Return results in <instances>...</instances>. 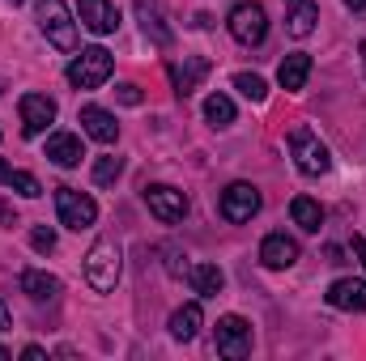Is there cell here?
Returning <instances> with one entry per match:
<instances>
[{
    "instance_id": "1",
    "label": "cell",
    "mask_w": 366,
    "mask_h": 361,
    "mask_svg": "<svg viewBox=\"0 0 366 361\" xmlns=\"http://www.w3.org/2000/svg\"><path fill=\"white\" fill-rule=\"evenodd\" d=\"M34 9H39V26H43L47 43L60 51H77V21H73L69 4L64 0H34Z\"/></svg>"
},
{
    "instance_id": "2",
    "label": "cell",
    "mask_w": 366,
    "mask_h": 361,
    "mask_svg": "<svg viewBox=\"0 0 366 361\" xmlns=\"http://www.w3.org/2000/svg\"><path fill=\"white\" fill-rule=\"evenodd\" d=\"M290 153H294V166L302 175H311V179H320V175L332 171V153H328V145L311 128H294L290 132Z\"/></svg>"
},
{
    "instance_id": "3",
    "label": "cell",
    "mask_w": 366,
    "mask_h": 361,
    "mask_svg": "<svg viewBox=\"0 0 366 361\" xmlns=\"http://www.w3.org/2000/svg\"><path fill=\"white\" fill-rule=\"evenodd\" d=\"M111 73H115V56L107 47H81V56H73V64H69V86L98 90Z\"/></svg>"
},
{
    "instance_id": "4",
    "label": "cell",
    "mask_w": 366,
    "mask_h": 361,
    "mask_svg": "<svg viewBox=\"0 0 366 361\" xmlns=\"http://www.w3.org/2000/svg\"><path fill=\"white\" fill-rule=\"evenodd\" d=\"M86 280L98 293H111L119 285V247L111 238H98L90 247V255H86Z\"/></svg>"
},
{
    "instance_id": "5",
    "label": "cell",
    "mask_w": 366,
    "mask_h": 361,
    "mask_svg": "<svg viewBox=\"0 0 366 361\" xmlns=\"http://www.w3.org/2000/svg\"><path fill=\"white\" fill-rule=\"evenodd\" d=\"M56 213H60V225L64 230H90L94 221H98V204H94V195L86 191H77V187H56Z\"/></svg>"
},
{
    "instance_id": "6",
    "label": "cell",
    "mask_w": 366,
    "mask_h": 361,
    "mask_svg": "<svg viewBox=\"0 0 366 361\" xmlns=\"http://www.w3.org/2000/svg\"><path fill=\"white\" fill-rule=\"evenodd\" d=\"M226 26H230V34H234L243 47H260V43H264V34H269V17H264V9H260L256 0L234 4Z\"/></svg>"
},
{
    "instance_id": "7",
    "label": "cell",
    "mask_w": 366,
    "mask_h": 361,
    "mask_svg": "<svg viewBox=\"0 0 366 361\" xmlns=\"http://www.w3.org/2000/svg\"><path fill=\"white\" fill-rule=\"evenodd\" d=\"M217 208H222V217H226L230 225H243V221H252V217L260 213V187H252V183H230V187L222 191Z\"/></svg>"
},
{
    "instance_id": "8",
    "label": "cell",
    "mask_w": 366,
    "mask_h": 361,
    "mask_svg": "<svg viewBox=\"0 0 366 361\" xmlns=\"http://www.w3.org/2000/svg\"><path fill=\"white\" fill-rule=\"evenodd\" d=\"M145 204H149V213H154L162 225H175V221L187 217V195H183L179 187H167V183L145 187Z\"/></svg>"
},
{
    "instance_id": "9",
    "label": "cell",
    "mask_w": 366,
    "mask_h": 361,
    "mask_svg": "<svg viewBox=\"0 0 366 361\" xmlns=\"http://www.w3.org/2000/svg\"><path fill=\"white\" fill-rule=\"evenodd\" d=\"M217 353L222 357H247L252 353V323L243 315L217 319Z\"/></svg>"
},
{
    "instance_id": "10",
    "label": "cell",
    "mask_w": 366,
    "mask_h": 361,
    "mask_svg": "<svg viewBox=\"0 0 366 361\" xmlns=\"http://www.w3.org/2000/svg\"><path fill=\"white\" fill-rule=\"evenodd\" d=\"M17 111H21V132L26 136H43L47 123H56V102L47 93H21Z\"/></svg>"
},
{
    "instance_id": "11",
    "label": "cell",
    "mask_w": 366,
    "mask_h": 361,
    "mask_svg": "<svg viewBox=\"0 0 366 361\" xmlns=\"http://www.w3.org/2000/svg\"><path fill=\"white\" fill-rule=\"evenodd\" d=\"M132 9H137V21H141V30H145V39H149L154 47H171V39H175V30L167 26V17H162V9H158V0H132Z\"/></svg>"
},
{
    "instance_id": "12",
    "label": "cell",
    "mask_w": 366,
    "mask_h": 361,
    "mask_svg": "<svg viewBox=\"0 0 366 361\" xmlns=\"http://www.w3.org/2000/svg\"><path fill=\"white\" fill-rule=\"evenodd\" d=\"M77 13H81V26L94 30V34H115L119 30V9L111 0H81Z\"/></svg>"
},
{
    "instance_id": "13",
    "label": "cell",
    "mask_w": 366,
    "mask_h": 361,
    "mask_svg": "<svg viewBox=\"0 0 366 361\" xmlns=\"http://www.w3.org/2000/svg\"><path fill=\"white\" fill-rule=\"evenodd\" d=\"M324 298H328V306H332V310H350V315H354V310H366V276H362V280H354V276L332 280Z\"/></svg>"
},
{
    "instance_id": "14",
    "label": "cell",
    "mask_w": 366,
    "mask_h": 361,
    "mask_svg": "<svg viewBox=\"0 0 366 361\" xmlns=\"http://www.w3.org/2000/svg\"><path fill=\"white\" fill-rule=\"evenodd\" d=\"M260 264L273 268V272L294 268V264H298V243H294L290 234H269V238L260 243Z\"/></svg>"
},
{
    "instance_id": "15",
    "label": "cell",
    "mask_w": 366,
    "mask_h": 361,
    "mask_svg": "<svg viewBox=\"0 0 366 361\" xmlns=\"http://www.w3.org/2000/svg\"><path fill=\"white\" fill-rule=\"evenodd\" d=\"M81 132L94 136L98 145H115V136H119V123H115V115L111 111H102V106H81Z\"/></svg>"
},
{
    "instance_id": "16",
    "label": "cell",
    "mask_w": 366,
    "mask_h": 361,
    "mask_svg": "<svg viewBox=\"0 0 366 361\" xmlns=\"http://www.w3.org/2000/svg\"><path fill=\"white\" fill-rule=\"evenodd\" d=\"M47 158L56 162V166H81V158H86V149H81V136L77 132H51L47 136Z\"/></svg>"
},
{
    "instance_id": "17",
    "label": "cell",
    "mask_w": 366,
    "mask_h": 361,
    "mask_svg": "<svg viewBox=\"0 0 366 361\" xmlns=\"http://www.w3.org/2000/svg\"><path fill=\"white\" fill-rule=\"evenodd\" d=\"M320 21V4L315 0H285V30L294 39H307Z\"/></svg>"
},
{
    "instance_id": "18",
    "label": "cell",
    "mask_w": 366,
    "mask_h": 361,
    "mask_svg": "<svg viewBox=\"0 0 366 361\" xmlns=\"http://www.w3.org/2000/svg\"><path fill=\"white\" fill-rule=\"evenodd\" d=\"M307 77H311V56L307 51H290L285 60H281V68H277V81H281V90L298 93L307 86Z\"/></svg>"
},
{
    "instance_id": "19",
    "label": "cell",
    "mask_w": 366,
    "mask_h": 361,
    "mask_svg": "<svg viewBox=\"0 0 366 361\" xmlns=\"http://www.w3.org/2000/svg\"><path fill=\"white\" fill-rule=\"evenodd\" d=\"M187 280H192V289L200 298H217L226 289V272L217 268V264H192L187 268Z\"/></svg>"
},
{
    "instance_id": "20",
    "label": "cell",
    "mask_w": 366,
    "mask_h": 361,
    "mask_svg": "<svg viewBox=\"0 0 366 361\" xmlns=\"http://www.w3.org/2000/svg\"><path fill=\"white\" fill-rule=\"evenodd\" d=\"M171 336L175 340H196V332L204 327V310H200V302H187V306H179L175 315H171Z\"/></svg>"
},
{
    "instance_id": "21",
    "label": "cell",
    "mask_w": 366,
    "mask_h": 361,
    "mask_svg": "<svg viewBox=\"0 0 366 361\" xmlns=\"http://www.w3.org/2000/svg\"><path fill=\"white\" fill-rule=\"evenodd\" d=\"M21 293H30L34 302H51V298L60 293V280L43 268H26L21 272Z\"/></svg>"
},
{
    "instance_id": "22",
    "label": "cell",
    "mask_w": 366,
    "mask_h": 361,
    "mask_svg": "<svg viewBox=\"0 0 366 361\" xmlns=\"http://www.w3.org/2000/svg\"><path fill=\"white\" fill-rule=\"evenodd\" d=\"M209 73V60H200V56H192L187 64H171V86H175V93L179 98H187V93L196 90V81Z\"/></svg>"
},
{
    "instance_id": "23",
    "label": "cell",
    "mask_w": 366,
    "mask_h": 361,
    "mask_svg": "<svg viewBox=\"0 0 366 361\" xmlns=\"http://www.w3.org/2000/svg\"><path fill=\"white\" fill-rule=\"evenodd\" d=\"M290 217H294V225H302L307 234H320V225H324V208H320L311 195H294V200H290Z\"/></svg>"
},
{
    "instance_id": "24",
    "label": "cell",
    "mask_w": 366,
    "mask_h": 361,
    "mask_svg": "<svg viewBox=\"0 0 366 361\" xmlns=\"http://www.w3.org/2000/svg\"><path fill=\"white\" fill-rule=\"evenodd\" d=\"M204 119H209L213 128H230V123H234V102H230L226 93H209V98H204Z\"/></svg>"
},
{
    "instance_id": "25",
    "label": "cell",
    "mask_w": 366,
    "mask_h": 361,
    "mask_svg": "<svg viewBox=\"0 0 366 361\" xmlns=\"http://www.w3.org/2000/svg\"><path fill=\"white\" fill-rule=\"evenodd\" d=\"M234 90L243 93V98H252V102H264L269 98L264 77H256V73H234Z\"/></svg>"
},
{
    "instance_id": "26",
    "label": "cell",
    "mask_w": 366,
    "mask_h": 361,
    "mask_svg": "<svg viewBox=\"0 0 366 361\" xmlns=\"http://www.w3.org/2000/svg\"><path fill=\"white\" fill-rule=\"evenodd\" d=\"M119 175H124V158H111V153H107V158L94 162V183H98V187H111Z\"/></svg>"
},
{
    "instance_id": "27",
    "label": "cell",
    "mask_w": 366,
    "mask_h": 361,
    "mask_svg": "<svg viewBox=\"0 0 366 361\" xmlns=\"http://www.w3.org/2000/svg\"><path fill=\"white\" fill-rule=\"evenodd\" d=\"M9 187H13L17 195H26V200H39V195H43L39 179H34V175H26V171H13V175H9Z\"/></svg>"
},
{
    "instance_id": "28",
    "label": "cell",
    "mask_w": 366,
    "mask_h": 361,
    "mask_svg": "<svg viewBox=\"0 0 366 361\" xmlns=\"http://www.w3.org/2000/svg\"><path fill=\"white\" fill-rule=\"evenodd\" d=\"M30 247H34L39 255H51V251H56V234H51L47 225H39V230H30Z\"/></svg>"
},
{
    "instance_id": "29",
    "label": "cell",
    "mask_w": 366,
    "mask_h": 361,
    "mask_svg": "<svg viewBox=\"0 0 366 361\" xmlns=\"http://www.w3.org/2000/svg\"><path fill=\"white\" fill-rule=\"evenodd\" d=\"M115 98H119L124 106H141V90H137V86H119V90H115Z\"/></svg>"
},
{
    "instance_id": "30",
    "label": "cell",
    "mask_w": 366,
    "mask_h": 361,
    "mask_svg": "<svg viewBox=\"0 0 366 361\" xmlns=\"http://www.w3.org/2000/svg\"><path fill=\"white\" fill-rule=\"evenodd\" d=\"M350 251H354V260H358V268L366 272V238H362V234H354V238H350Z\"/></svg>"
},
{
    "instance_id": "31",
    "label": "cell",
    "mask_w": 366,
    "mask_h": 361,
    "mask_svg": "<svg viewBox=\"0 0 366 361\" xmlns=\"http://www.w3.org/2000/svg\"><path fill=\"white\" fill-rule=\"evenodd\" d=\"M0 225H9V230H13V225H17V213H13V208H9V204H4V200H0Z\"/></svg>"
},
{
    "instance_id": "32",
    "label": "cell",
    "mask_w": 366,
    "mask_h": 361,
    "mask_svg": "<svg viewBox=\"0 0 366 361\" xmlns=\"http://www.w3.org/2000/svg\"><path fill=\"white\" fill-rule=\"evenodd\" d=\"M43 357H47V353H43L39 345H26V349H21V361H43Z\"/></svg>"
},
{
    "instance_id": "33",
    "label": "cell",
    "mask_w": 366,
    "mask_h": 361,
    "mask_svg": "<svg viewBox=\"0 0 366 361\" xmlns=\"http://www.w3.org/2000/svg\"><path fill=\"white\" fill-rule=\"evenodd\" d=\"M0 332H13V315H9V302H0Z\"/></svg>"
},
{
    "instance_id": "34",
    "label": "cell",
    "mask_w": 366,
    "mask_h": 361,
    "mask_svg": "<svg viewBox=\"0 0 366 361\" xmlns=\"http://www.w3.org/2000/svg\"><path fill=\"white\" fill-rule=\"evenodd\" d=\"M345 9L350 13H366V0H345Z\"/></svg>"
},
{
    "instance_id": "35",
    "label": "cell",
    "mask_w": 366,
    "mask_h": 361,
    "mask_svg": "<svg viewBox=\"0 0 366 361\" xmlns=\"http://www.w3.org/2000/svg\"><path fill=\"white\" fill-rule=\"evenodd\" d=\"M9 175H13V166H4V162H0V183H9Z\"/></svg>"
},
{
    "instance_id": "36",
    "label": "cell",
    "mask_w": 366,
    "mask_h": 361,
    "mask_svg": "<svg viewBox=\"0 0 366 361\" xmlns=\"http://www.w3.org/2000/svg\"><path fill=\"white\" fill-rule=\"evenodd\" d=\"M358 51H362V68H366V43H362V47H358Z\"/></svg>"
},
{
    "instance_id": "37",
    "label": "cell",
    "mask_w": 366,
    "mask_h": 361,
    "mask_svg": "<svg viewBox=\"0 0 366 361\" xmlns=\"http://www.w3.org/2000/svg\"><path fill=\"white\" fill-rule=\"evenodd\" d=\"M0 361H9V349H0Z\"/></svg>"
},
{
    "instance_id": "38",
    "label": "cell",
    "mask_w": 366,
    "mask_h": 361,
    "mask_svg": "<svg viewBox=\"0 0 366 361\" xmlns=\"http://www.w3.org/2000/svg\"><path fill=\"white\" fill-rule=\"evenodd\" d=\"M13 4H21V0H13Z\"/></svg>"
}]
</instances>
